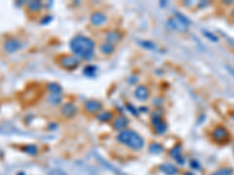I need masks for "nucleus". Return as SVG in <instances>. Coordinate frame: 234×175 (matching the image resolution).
Segmentation results:
<instances>
[{
	"instance_id": "nucleus-1",
	"label": "nucleus",
	"mask_w": 234,
	"mask_h": 175,
	"mask_svg": "<svg viewBox=\"0 0 234 175\" xmlns=\"http://www.w3.org/2000/svg\"><path fill=\"white\" fill-rule=\"evenodd\" d=\"M70 48L76 55L83 58H91L94 55L95 44L89 38L86 36H76L70 41Z\"/></svg>"
},
{
	"instance_id": "nucleus-2",
	"label": "nucleus",
	"mask_w": 234,
	"mask_h": 175,
	"mask_svg": "<svg viewBox=\"0 0 234 175\" xmlns=\"http://www.w3.org/2000/svg\"><path fill=\"white\" fill-rule=\"evenodd\" d=\"M117 140L121 144L128 146L133 149H141L144 146V140L138 133L130 130H124V131L119 132V134L117 136Z\"/></svg>"
},
{
	"instance_id": "nucleus-3",
	"label": "nucleus",
	"mask_w": 234,
	"mask_h": 175,
	"mask_svg": "<svg viewBox=\"0 0 234 175\" xmlns=\"http://www.w3.org/2000/svg\"><path fill=\"white\" fill-rule=\"evenodd\" d=\"M212 137L213 139L216 140V141H224V140L228 138V131L226 130L225 127L218 126L212 131Z\"/></svg>"
},
{
	"instance_id": "nucleus-4",
	"label": "nucleus",
	"mask_w": 234,
	"mask_h": 175,
	"mask_svg": "<svg viewBox=\"0 0 234 175\" xmlns=\"http://www.w3.org/2000/svg\"><path fill=\"white\" fill-rule=\"evenodd\" d=\"M90 21H91V23L95 25V26H101V25H103V23L107 22V17L103 13H101V12H96V13H94L93 15H91Z\"/></svg>"
},
{
	"instance_id": "nucleus-5",
	"label": "nucleus",
	"mask_w": 234,
	"mask_h": 175,
	"mask_svg": "<svg viewBox=\"0 0 234 175\" xmlns=\"http://www.w3.org/2000/svg\"><path fill=\"white\" fill-rule=\"evenodd\" d=\"M77 63H79V61H77V58H75V57H63L61 60V64L65 68H75L76 66H77Z\"/></svg>"
},
{
	"instance_id": "nucleus-6",
	"label": "nucleus",
	"mask_w": 234,
	"mask_h": 175,
	"mask_svg": "<svg viewBox=\"0 0 234 175\" xmlns=\"http://www.w3.org/2000/svg\"><path fill=\"white\" fill-rule=\"evenodd\" d=\"M135 96H136L138 99L144 101V99H146V98L149 97V90H148L145 87L141 85V87H138L136 89V91H135Z\"/></svg>"
},
{
	"instance_id": "nucleus-7",
	"label": "nucleus",
	"mask_w": 234,
	"mask_h": 175,
	"mask_svg": "<svg viewBox=\"0 0 234 175\" xmlns=\"http://www.w3.org/2000/svg\"><path fill=\"white\" fill-rule=\"evenodd\" d=\"M19 47H20V42L13 39L8 40V41L5 43V49H6L7 52H14V50L19 49Z\"/></svg>"
},
{
	"instance_id": "nucleus-8",
	"label": "nucleus",
	"mask_w": 234,
	"mask_h": 175,
	"mask_svg": "<svg viewBox=\"0 0 234 175\" xmlns=\"http://www.w3.org/2000/svg\"><path fill=\"white\" fill-rule=\"evenodd\" d=\"M62 112H63V114H66V116H74V113L76 112V108L74 106L73 104H66L65 106H63V109H62Z\"/></svg>"
},
{
	"instance_id": "nucleus-9",
	"label": "nucleus",
	"mask_w": 234,
	"mask_h": 175,
	"mask_svg": "<svg viewBox=\"0 0 234 175\" xmlns=\"http://www.w3.org/2000/svg\"><path fill=\"white\" fill-rule=\"evenodd\" d=\"M162 171L168 175H174V174H177V172H178L176 167L173 166V165H170V163H166V165L162 166Z\"/></svg>"
},
{
	"instance_id": "nucleus-10",
	"label": "nucleus",
	"mask_w": 234,
	"mask_h": 175,
	"mask_svg": "<svg viewBox=\"0 0 234 175\" xmlns=\"http://www.w3.org/2000/svg\"><path fill=\"white\" fill-rule=\"evenodd\" d=\"M86 109L90 111V112H96V111L101 109V104L97 103V102H88L86 104Z\"/></svg>"
},
{
	"instance_id": "nucleus-11",
	"label": "nucleus",
	"mask_w": 234,
	"mask_h": 175,
	"mask_svg": "<svg viewBox=\"0 0 234 175\" xmlns=\"http://www.w3.org/2000/svg\"><path fill=\"white\" fill-rule=\"evenodd\" d=\"M125 125H127V119L123 118V117H119V118L116 120L115 128H117V130H121V128H123Z\"/></svg>"
},
{
	"instance_id": "nucleus-12",
	"label": "nucleus",
	"mask_w": 234,
	"mask_h": 175,
	"mask_svg": "<svg viewBox=\"0 0 234 175\" xmlns=\"http://www.w3.org/2000/svg\"><path fill=\"white\" fill-rule=\"evenodd\" d=\"M101 50L104 52V54H111V52H114V48H112V46H111V44L107 43V44H103V46H102Z\"/></svg>"
},
{
	"instance_id": "nucleus-13",
	"label": "nucleus",
	"mask_w": 234,
	"mask_h": 175,
	"mask_svg": "<svg viewBox=\"0 0 234 175\" xmlns=\"http://www.w3.org/2000/svg\"><path fill=\"white\" fill-rule=\"evenodd\" d=\"M155 149H157V153H160L163 149H162V146H159L158 144H155V145H151L150 147V151L152 153H155Z\"/></svg>"
},
{
	"instance_id": "nucleus-14",
	"label": "nucleus",
	"mask_w": 234,
	"mask_h": 175,
	"mask_svg": "<svg viewBox=\"0 0 234 175\" xmlns=\"http://www.w3.org/2000/svg\"><path fill=\"white\" fill-rule=\"evenodd\" d=\"M49 175H67L66 173L61 169H53V171L49 173Z\"/></svg>"
},
{
	"instance_id": "nucleus-15",
	"label": "nucleus",
	"mask_w": 234,
	"mask_h": 175,
	"mask_svg": "<svg viewBox=\"0 0 234 175\" xmlns=\"http://www.w3.org/2000/svg\"><path fill=\"white\" fill-rule=\"evenodd\" d=\"M216 175H231V171H228V169H221Z\"/></svg>"
},
{
	"instance_id": "nucleus-16",
	"label": "nucleus",
	"mask_w": 234,
	"mask_h": 175,
	"mask_svg": "<svg viewBox=\"0 0 234 175\" xmlns=\"http://www.w3.org/2000/svg\"><path fill=\"white\" fill-rule=\"evenodd\" d=\"M232 17L234 18V9H233V11H232Z\"/></svg>"
},
{
	"instance_id": "nucleus-17",
	"label": "nucleus",
	"mask_w": 234,
	"mask_h": 175,
	"mask_svg": "<svg viewBox=\"0 0 234 175\" xmlns=\"http://www.w3.org/2000/svg\"><path fill=\"white\" fill-rule=\"evenodd\" d=\"M233 119H234V114H233Z\"/></svg>"
}]
</instances>
